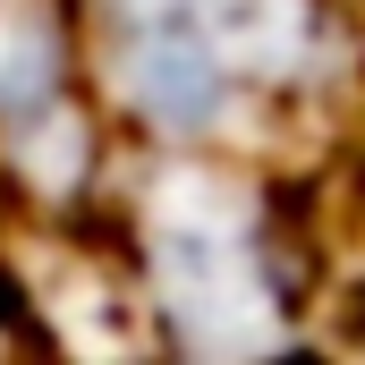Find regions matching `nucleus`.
Masks as SVG:
<instances>
[{"instance_id": "nucleus-1", "label": "nucleus", "mask_w": 365, "mask_h": 365, "mask_svg": "<svg viewBox=\"0 0 365 365\" xmlns=\"http://www.w3.org/2000/svg\"><path fill=\"white\" fill-rule=\"evenodd\" d=\"M119 264L136 280V314L170 357H280L306 349V221L289 187L247 153H136L110 195Z\"/></svg>"}]
</instances>
